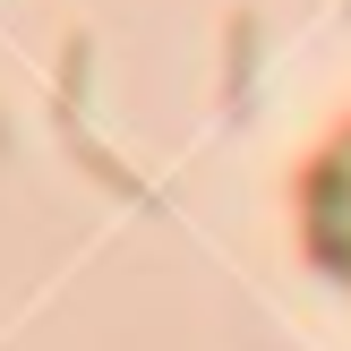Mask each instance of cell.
Returning <instances> with one entry per match:
<instances>
[{"mask_svg": "<svg viewBox=\"0 0 351 351\" xmlns=\"http://www.w3.org/2000/svg\"><path fill=\"white\" fill-rule=\"evenodd\" d=\"M308 223H317V257H326L335 274H351V137L326 154L317 197H308Z\"/></svg>", "mask_w": 351, "mask_h": 351, "instance_id": "6da1fadb", "label": "cell"}]
</instances>
